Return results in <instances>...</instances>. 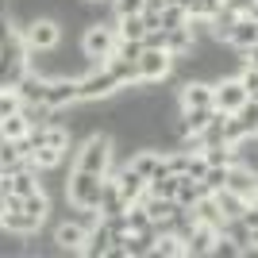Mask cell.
<instances>
[{
  "instance_id": "obj_1",
  "label": "cell",
  "mask_w": 258,
  "mask_h": 258,
  "mask_svg": "<svg viewBox=\"0 0 258 258\" xmlns=\"http://www.w3.org/2000/svg\"><path fill=\"white\" fill-rule=\"evenodd\" d=\"M112 162H116V139H112V131H93V135H85V139L77 143V151H74V170H89V173L104 177L112 170Z\"/></svg>"
},
{
  "instance_id": "obj_2",
  "label": "cell",
  "mask_w": 258,
  "mask_h": 258,
  "mask_svg": "<svg viewBox=\"0 0 258 258\" xmlns=\"http://www.w3.org/2000/svg\"><path fill=\"white\" fill-rule=\"evenodd\" d=\"M100 189H104V177L89 170H70L66 177V201L81 208H100Z\"/></svg>"
},
{
  "instance_id": "obj_3",
  "label": "cell",
  "mask_w": 258,
  "mask_h": 258,
  "mask_svg": "<svg viewBox=\"0 0 258 258\" xmlns=\"http://www.w3.org/2000/svg\"><path fill=\"white\" fill-rule=\"evenodd\" d=\"M62 35L66 23L58 16H35L23 27V43H27V50H54V46H62Z\"/></svg>"
},
{
  "instance_id": "obj_4",
  "label": "cell",
  "mask_w": 258,
  "mask_h": 258,
  "mask_svg": "<svg viewBox=\"0 0 258 258\" xmlns=\"http://www.w3.org/2000/svg\"><path fill=\"white\" fill-rule=\"evenodd\" d=\"M116 43H119L116 27H104V23H89L85 31H81V50H85V58L93 66H104L116 54Z\"/></svg>"
},
{
  "instance_id": "obj_5",
  "label": "cell",
  "mask_w": 258,
  "mask_h": 258,
  "mask_svg": "<svg viewBox=\"0 0 258 258\" xmlns=\"http://www.w3.org/2000/svg\"><path fill=\"white\" fill-rule=\"evenodd\" d=\"M77 85H81V104H97V100H108L119 93V81L112 77L108 66H93L85 74L77 77Z\"/></svg>"
},
{
  "instance_id": "obj_6",
  "label": "cell",
  "mask_w": 258,
  "mask_h": 258,
  "mask_svg": "<svg viewBox=\"0 0 258 258\" xmlns=\"http://www.w3.org/2000/svg\"><path fill=\"white\" fill-rule=\"evenodd\" d=\"M247 89L239 85V77L235 74H227V77H220V81H212V104H216V112H227V116H235L239 108L247 104Z\"/></svg>"
},
{
  "instance_id": "obj_7",
  "label": "cell",
  "mask_w": 258,
  "mask_h": 258,
  "mask_svg": "<svg viewBox=\"0 0 258 258\" xmlns=\"http://www.w3.org/2000/svg\"><path fill=\"white\" fill-rule=\"evenodd\" d=\"M139 81H177L173 77V54L166 50H147L143 46V58H139Z\"/></svg>"
},
{
  "instance_id": "obj_8",
  "label": "cell",
  "mask_w": 258,
  "mask_h": 258,
  "mask_svg": "<svg viewBox=\"0 0 258 258\" xmlns=\"http://www.w3.org/2000/svg\"><path fill=\"white\" fill-rule=\"evenodd\" d=\"M46 104H50L54 112H66V108H77V104H81V85H77V77H70V74L50 77Z\"/></svg>"
},
{
  "instance_id": "obj_9",
  "label": "cell",
  "mask_w": 258,
  "mask_h": 258,
  "mask_svg": "<svg viewBox=\"0 0 258 258\" xmlns=\"http://www.w3.org/2000/svg\"><path fill=\"white\" fill-rule=\"evenodd\" d=\"M54 243H58V247H62V254H81V250H85V239H89V231L81 224H74V220H58V224H54Z\"/></svg>"
},
{
  "instance_id": "obj_10",
  "label": "cell",
  "mask_w": 258,
  "mask_h": 258,
  "mask_svg": "<svg viewBox=\"0 0 258 258\" xmlns=\"http://www.w3.org/2000/svg\"><path fill=\"white\" fill-rule=\"evenodd\" d=\"M177 104L181 108H216L212 104V81H201V77L181 81L177 85Z\"/></svg>"
},
{
  "instance_id": "obj_11",
  "label": "cell",
  "mask_w": 258,
  "mask_h": 258,
  "mask_svg": "<svg viewBox=\"0 0 258 258\" xmlns=\"http://www.w3.org/2000/svg\"><path fill=\"white\" fill-rule=\"evenodd\" d=\"M216 235H220V227H216V224H201V220H197L193 235L185 239V258H205V254H212Z\"/></svg>"
},
{
  "instance_id": "obj_12",
  "label": "cell",
  "mask_w": 258,
  "mask_h": 258,
  "mask_svg": "<svg viewBox=\"0 0 258 258\" xmlns=\"http://www.w3.org/2000/svg\"><path fill=\"white\" fill-rule=\"evenodd\" d=\"M227 189H235V193H243L247 201H258V173H250L247 166H227Z\"/></svg>"
},
{
  "instance_id": "obj_13",
  "label": "cell",
  "mask_w": 258,
  "mask_h": 258,
  "mask_svg": "<svg viewBox=\"0 0 258 258\" xmlns=\"http://www.w3.org/2000/svg\"><path fill=\"white\" fill-rule=\"evenodd\" d=\"M254 43H258V23L247 20V16H239L235 27H231V35H227V46H231L235 54H243L247 46H254Z\"/></svg>"
},
{
  "instance_id": "obj_14",
  "label": "cell",
  "mask_w": 258,
  "mask_h": 258,
  "mask_svg": "<svg viewBox=\"0 0 258 258\" xmlns=\"http://www.w3.org/2000/svg\"><path fill=\"white\" fill-rule=\"evenodd\" d=\"M108 250H112V227L100 220L93 231H89L85 239V250H81V258H108Z\"/></svg>"
},
{
  "instance_id": "obj_15",
  "label": "cell",
  "mask_w": 258,
  "mask_h": 258,
  "mask_svg": "<svg viewBox=\"0 0 258 258\" xmlns=\"http://www.w3.org/2000/svg\"><path fill=\"white\" fill-rule=\"evenodd\" d=\"M46 89H50V77L43 74H23V81L16 85V93H20V100H46Z\"/></svg>"
},
{
  "instance_id": "obj_16",
  "label": "cell",
  "mask_w": 258,
  "mask_h": 258,
  "mask_svg": "<svg viewBox=\"0 0 258 258\" xmlns=\"http://www.w3.org/2000/svg\"><path fill=\"white\" fill-rule=\"evenodd\" d=\"M220 235H227L231 243H239L243 254H250V227L243 224V216H227L224 224H220Z\"/></svg>"
},
{
  "instance_id": "obj_17",
  "label": "cell",
  "mask_w": 258,
  "mask_h": 258,
  "mask_svg": "<svg viewBox=\"0 0 258 258\" xmlns=\"http://www.w3.org/2000/svg\"><path fill=\"white\" fill-rule=\"evenodd\" d=\"M0 224L8 227V231H20V235H35V231H43V220H35L31 212H4L0 216Z\"/></svg>"
},
{
  "instance_id": "obj_18",
  "label": "cell",
  "mask_w": 258,
  "mask_h": 258,
  "mask_svg": "<svg viewBox=\"0 0 258 258\" xmlns=\"http://www.w3.org/2000/svg\"><path fill=\"white\" fill-rule=\"evenodd\" d=\"M193 46H197V43H193V31H189V27H170V31H166V54L185 58Z\"/></svg>"
},
{
  "instance_id": "obj_19",
  "label": "cell",
  "mask_w": 258,
  "mask_h": 258,
  "mask_svg": "<svg viewBox=\"0 0 258 258\" xmlns=\"http://www.w3.org/2000/svg\"><path fill=\"white\" fill-rule=\"evenodd\" d=\"M212 197H216V205H220V212H224V220H227V216H243V208L250 205V201H247L243 193L227 189V185H224V189H216Z\"/></svg>"
},
{
  "instance_id": "obj_20",
  "label": "cell",
  "mask_w": 258,
  "mask_h": 258,
  "mask_svg": "<svg viewBox=\"0 0 258 258\" xmlns=\"http://www.w3.org/2000/svg\"><path fill=\"white\" fill-rule=\"evenodd\" d=\"M208 189H205V181H197V177H189V173H181V181H177V205H185V208H193L201 197H205Z\"/></svg>"
},
{
  "instance_id": "obj_21",
  "label": "cell",
  "mask_w": 258,
  "mask_h": 258,
  "mask_svg": "<svg viewBox=\"0 0 258 258\" xmlns=\"http://www.w3.org/2000/svg\"><path fill=\"white\" fill-rule=\"evenodd\" d=\"M193 212H197V220H201V224H224V212H220V205H216V197L212 193H205L201 197V201H197L193 205Z\"/></svg>"
},
{
  "instance_id": "obj_22",
  "label": "cell",
  "mask_w": 258,
  "mask_h": 258,
  "mask_svg": "<svg viewBox=\"0 0 258 258\" xmlns=\"http://www.w3.org/2000/svg\"><path fill=\"white\" fill-rule=\"evenodd\" d=\"M0 254H12V258L27 254V235H20V231H8V227L0 224Z\"/></svg>"
},
{
  "instance_id": "obj_23",
  "label": "cell",
  "mask_w": 258,
  "mask_h": 258,
  "mask_svg": "<svg viewBox=\"0 0 258 258\" xmlns=\"http://www.w3.org/2000/svg\"><path fill=\"white\" fill-rule=\"evenodd\" d=\"M23 212H31L35 220H50V193L46 189H39V193H31V197H23Z\"/></svg>"
},
{
  "instance_id": "obj_24",
  "label": "cell",
  "mask_w": 258,
  "mask_h": 258,
  "mask_svg": "<svg viewBox=\"0 0 258 258\" xmlns=\"http://www.w3.org/2000/svg\"><path fill=\"white\" fill-rule=\"evenodd\" d=\"M181 119H185L189 131H205L216 119V108H181Z\"/></svg>"
},
{
  "instance_id": "obj_25",
  "label": "cell",
  "mask_w": 258,
  "mask_h": 258,
  "mask_svg": "<svg viewBox=\"0 0 258 258\" xmlns=\"http://www.w3.org/2000/svg\"><path fill=\"white\" fill-rule=\"evenodd\" d=\"M154 258H185V243L177 235H158L154 239Z\"/></svg>"
},
{
  "instance_id": "obj_26",
  "label": "cell",
  "mask_w": 258,
  "mask_h": 258,
  "mask_svg": "<svg viewBox=\"0 0 258 258\" xmlns=\"http://www.w3.org/2000/svg\"><path fill=\"white\" fill-rule=\"evenodd\" d=\"M116 35H119V39H139V43H143V35H147L143 16H123V20L116 23Z\"/></svg>"
},
{
  "instance_id": "obj_27",
  "label": "cell",
  "mask_w": 258,
  "mask_h": 258,
  "mask_svg": "<svg viewBox=\"0 0 258 258\" xmlns=\"http://www.w3.org/2000/svg\"><path fill=\"white\" fill-rule=\"evenodd\" d=\"M0 131H4V139H23V135L31 131V123H27L20 112H12V116L0 119Z\"/></svg>"
},
{
  "instance_id": "obj_28",
  "label": "cell",
  "mask_w": 258,
  "mask_h": 258,
  "mask_svg": "<svg viewBox=\"0 0 258 258\" xmlns=\"http://www.w3.org/2000/svg\"><path fill=\"white\" fill-rule=\"evenodd\" d=\"M205 162L208 166H235V151L227 147V143H220V147H205Z\"/></svg>"
},
{
  "instance_id": "obj_29",
  "label": "cell",
  "mask_w": 258,
  "mask_h": 258,
  "mask_svg": "<svg viewBox=\"0 0 258 258\" xmlns=\"http://www.w3.org/2000/svg\"><path fill=\"white\" fill-rule=\"evenodd\" d=\"M235 77H239V85L247 89V97L258 100V66H247V62H243V66L235 70Z\"/></svg>"
},
{
  "instance_id": "obj_30",
  "label": "cell",
  "mask_w": 258,
  "mask_h": 258,
  "mask_svg": "<svg viewBox=\"0 0 258 258\" xmlns=\"http://www.w3.org/2000/svg\"><path fill=\"white\" fill-rule=\"evenodd\" d=\"M235 116H239V123H243V131H247V135H258V100H247Z\"/></svg>"
},
{
  "instance_id": "obj_31",
  "label": "cell",
  "mask_w": 258,
  "mask_h": 258,
  "mask_svg": "<svg viewBox=\"0 0 258 258\" xmlns=\"http://www.w3.org/2000/svg\"><path fill=\"white\" fill-rule=\"evenodd\" d=\"M185 20H189V12L181 8V4H166L162 8V27L170 31V27H185Z\"/></svg>"
},
{
  "instance_id": "obj_32",
  "label": "cell",
  "mask_w": 258,
  "mask_h": 258,
  "mask_svg": "<svg viewBox=\"0 0 258 258\" xmlns=\"http://www.w3.org/2000/svg\"><path fill=\"white\" fill-rule=\"evenodd\" d=\"M201 181H205V189H208V193H216V189H224V185H227V166H208Z\"/></svg>"
},
{
  "instance_id": "obj_33",
  "label": "cell",
  "mask_w": 258,
  "mask_h": 258,
  "mask_svg": "<svg viewBox=\"0 0 258 258\" xmlns=\"http://www.w3.org/2000/svg\"><path fill=\"white\" fill-rule=\"evenodd\" d=\"M243 135H247V131H243L239 116H224V143H227V147H231V143H239Z\"/></svg>"
},
{
  "instance_id": "obj_34",
  "label": "cell",
  "mask_w": 258,
  "mask_h": 258,
  "mask_svg": "<svg viewBox=\"0 0 258 258\" xmlns=\"http://www.w3.org/2000/svg\"><path fill=\"white\" fill-rule=\"evenodd\" d=\"M166 170L177 173V177L189 173V154H185V151H170V154H166Z\"/></svg>"
},
{
  "instance_id": "obj_35",
  "label": "cell",
  "mask_w": 258,
  "mask_h": 258,
  "mask_svg": "<svg viewBox=\"0 0 258 258\" xmlns=\"http://www.w3.org/2000/svg\"><path fill=\"white\" fill-rule=\"evenodd\" d=\"M112 8H116V16H119V20H123V16H143L147 0H112Z\"/></svg>"
},
{
  "instance_id": "obj_36",
  "label": "cell",
  "mask_w": 258,
  "mask_h": 258,
  "mask_svg": "<svg viewBox=\"0 0 258 258\" xmlns=\"http://www.w3.org/2000/svg\"><path fill=\"white\" fill-rule=\"evenodd\" d=\"M216 258H239L243 250H239V243H231L227 235H216V247H212Z\"/></svg>"
},
{
  "instance_id": "obj_37",
  "label": "cell",
  "mask_w": 258,
  "mask_h": 258,
  "mask_svg": "<svg viewBox=\"0 0 258 258\" xmlns=\"http://www.w3.org/2000/svg\"><path fill=\"white\" fill-rule=\"evenodd\" d=\"M143 46H147V50H166V27L147 31V35H143Z\"/></svg>"
},
{
  "instance_id": "obj_38",
  "label": "cell",
  "mask_w": 258,
  "mask_h": 258,
  "mask_svg": "<svg viewBox=\"0 0 258 258\" xmlns=\"http://www.w3.org/2000/svg\"><path fill=\"white\" fill-rule=\"evenodd\" d=\"M205 170H208V162H205V154H189V177H205Z\"/></svg>"
},
{
  "instance_id": "obj_39",
  "label": "cell",
  "mask_w": 258,
  "mask_h": 258,
  "mask_svg": "<svg viewBox=\"0 0 258 258\" xmlns=\"http://www.w3.org/2000/svg\"><path fill=\"white\" fill-rule=\"evenodd\" d=\"M12 143H16V151H20V158H31V154L39 151V147L31 143V135H23V139H12Z\"/></svg>"
},
{
  "instance_id": "obj_40",
  "label": "cell",
  "mask_w": 258,
  "mask_h": 258,
  "mask_svg": "<svg viewBox=\"0 0 258 258\" xmlns=\"http://www.w3.org/2000/svg\"><path fill=\"white\" fill-rule=\"evenodd\" d=\"M239 62H247V66H258V43H254V46H247V50L239 54Z\"/></svg>"
},
{
  "instance_id": "obj_41",
  "label": "cell",
  "mask_w": 258,
  "mask_h": 258,
  "mask_svg": "<svg viewBox=\"0 0 258 258\" xmlns=\"http://www.w3.org/2000/svg\"><path fill=\"white\" fill-rule=\"evenodd\" d=\"M250 250H258V224L250 227Z\"/></svg>"
},
{
  "instance_id": "obj_42",
  "label": "cell",
  "mask_w": 258,
  "mask_h": 258,
  "mask_svg": "<svg viewBox=\"0 0 258 258\" xmlns=\"http://www.w3.org/2000/svg\"><path fill=\"white\" fill-rule=\"evenodd\" d=\"M0 16H12V0H0Z\"/></svg>"
},
{
  "instance_id": "obj_43",
  "label": "cell",
  "mask_w": 258,
  "mask_h": 258,
  "mask_svg": "<svg viewBox=\"0 0 258 258\" xmlns=\"http://www.w3.org/2000/svg\"><path fill=\"white\" fill-rule=\"evenodd\" d=\"M166 4H181V0H166Z\"/></svg>"
}]
</instances>
